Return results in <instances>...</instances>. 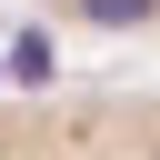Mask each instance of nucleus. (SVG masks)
Segmentation results:
<instances>
[{"instance_id":"1","label":"nucleus","mask_w":160,"mask_h":160,"mask_svg":"<svg viewBox=\"0 0 160 160\" xmlns=\"http://www.w3.org/2000/svg\"><path fill=\"white\" fill-rule=\"evenodd\" d=\"M0 160H160V80L0 100Z\"/></svg>"},{"instance_id":"2","label":"nucleus","mask_w":160,"mask_h":160,"mask_svg":"<svg viewBox=\"0 0 160 160\" xmlns=\"http://www.w3.org/2000/svg\"><path fill=\"white\" fill-rule=\"evenodd\" d=\"M60 30H80V40H140V50H160V0H40Z\"/></svg>"}]
</instances>
